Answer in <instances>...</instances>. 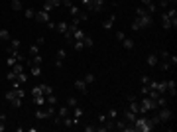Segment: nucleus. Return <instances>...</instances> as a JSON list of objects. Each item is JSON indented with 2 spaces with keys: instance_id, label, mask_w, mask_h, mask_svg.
<instances>
[{
  "instance_id": "46",
  "label": "nucleus",
  "mask_w": 177,
  "mask_h": 132,
  "mask_svg": "<svg viewBox=\"0 0 177 132\" xmlns=\"http://www.w3.org/2000/svg\"><path fill=\"white\" fill-rule=\"evenodd\" d=\"M47 2H49V4H51V6H53V8H57V6H59V4H61V2H63V0H47Z\"/></svg>"
},
{
  "instance_id": "16",
  "label": "nucleus",
  "mask_w": 177,
  "mask_h": 132,
  "mask_svg": "<svg viewBox=\"0 0 177 132\" xmlns=\"http://www.w3.org/2000/svg\"><path fill=\"white\" fill-rule=\"evenodd\" d=\"M40 87H41V93H43V97H47V95H51V93H53V87H51V85H45V83H41Z\"/></svg>"
},
{
  "instance_id": "39",
  "label": "nucleus",
  "mask_w": 177,
  "mask_h": 132,
  "mask_svg": "<svg viewBox=\"0 0 177 132\" xmlns=\"http://www.w3.org/2000/svg\"><path fill=\"white\" fill-rule=\"evenodd\" d=\"M20 47V40H10V49H18Z\"/></svg>"
},
{
  "instance_id": "14",
  "label": "nucleus",
  "mask_w": 177,
  "mask_h": 132,
  "mask_svg": "<svg viewBox=\"0 0 177 132\" xmlns=\"http://www.w3.org/2000/svg\"><path fill=\"white\" fill-rule=\"evenodd\" d=\"M114 20H116L114 16H108V18H106V20H104V22H102V28H104V30H110V28L114 26Z\"/></svg>"
},
{
  "instance_id": "32",
  "label": "nucleus",
  "mask_w": 177,
  "mask_h": 132,
  "mask_svg": "<svg viewBox=\"0 0 177 132\" xmlns=\"http://www.w3.org/2000/svg\"><path fill=\"white\" fill-rule=\"evenodd\" d=\"M67 106H69V109H75V106H77V99L69 97V99H67Z\"/></svg>"
},
{
  "instance_id": "7",
  "label": "nucleus",
  "mask_w": 177,
  "mask_h": 132,
  "mask_svg": "<svg viewBox=\"0 0 177 132\" xmlns=\"http://www.w3.org/2000/svg\"><path fill=\"white\" fill-rule=\"evenodd\" d=\"M33 20H37L40 24H47L49 22V12H45V10L36 12V18H33Z\"/></svg>"
},
{
  "instance_id": "49",
  "label": "nucleus",
  "mask_w": 177,
  "mask_h": 132,
  "mask_svg": "<svg viewBox=\"0 0 177 132\" xmlns=\"http://www.w3.org/2000/svg\"><path fill=\"white\" fill-rule=\"evenodd\" d=\"M124 38H126V36H124V32H116V40H118V42H122Z\"/></svg>"
},
{
  "instance_id": "51",
  "label": "nucleus",
  "mask_w": 177,
  "mask_h": 132,
  "mask_svg": "<svg viewBox=\"0 0 177 132\" xmlns=\"http://www.w3.org/2000/svg\"><path fill=\"white\" fill-rule=\"evenodd\" d=\"M53 122H55V124L59 126V124H61V122H63V118H61V116H59V114H57V116H55V118H53Z\"/></svg>"
},
{
  "instance_id": "57",
  "label": "nucleus",
  "mask_w": 177,
  "mask_h": 132,
  "mask_svg": "<svg viewBox=\"0 0 177 132\" xmlns=\"http://www.w3.org/2000/svg\"><path fill=\"white\" fill-rule=\"evenodd\" d=\"M150 2H151V0H142V4H144V6H148Z\"/></svg>"
},
{
  "instance_id": "29",
  "label": "nucleus",
  "mask_w": 177,
  "mask_h": 132,
  "mask_svg": "<svg viewBox=\"0 0 177 132\" xmlns=\"http://www.w3.org/2000/svg\"><path fill=\"white\" fill-rule=\"evenodd\" d=\"M73 38H75V40H83V38H85V32H83V30H79V28H77V30L73 32Z\"/></svg>"
},
{
  "instance_id": "31",
  "label": "nucleus",
  "mask_w": 177,
  "mask_h": 132,
  "mask_svg": "<svg viewBox=\"0 0 177 132\" xmlns=\"http://www.w3.org/2000/svg\"><path fill=\"white\" fill-rule=\"evenodd\" d=\"M73 47L77 49V51H81V49H85V45H83V40H75V42H73Z\"/></svg>"
},
{
  "instance_id": "9",
  "label": "nucleus",
  "mask_w": 177,
  "mask_h": 132,
  "mask_svg": "<svg viewBox=\"0 0 177 132\" xmlns=\"http://www.w3.org/2000/svg\"><path fill=\"white\" fill-rule=\"evenodd\" d=\"M158 63H159L158 53H150V55H148V65H150V67H155Z\"/></svg>"
},
{
  "instance_id": "4",
  "label": "nucleus",
  "mask_w": 177,
  "mask_h": 132,
  "mask_svg": "<svg viewBox=\"0 0 177 132\" xmlns=\"http://www.w3.org/2000/svg\"><path fill=\"white\" fill-rule=\"evenodd\" d=\"M53 113H55V106H49V109H40V110L36 113V118L43 120V118H49Z\"/></svg>"
},
{
  "instance_id": "55",
  "label": "nucleus",
  "mask_w": 177,
  "mask_h": 132,
  "mask_svg": "<svg viewBox=\"0 0 177 132\" xmlns=\"http://www.w3.org/2000/svg\"><path fill=\"white\" fill-rule=\"evenodd\" d=\"M159 6H161V8H167L169 4H167V0H159Z\"/></svg>"
},
{
  "instance_id": "48",
  "label": "nucleus",
  "mask_w": 177,
  "mask_h": 132,
  "mask_svg": "<svg viewBox=\"0 0 177 132\" xmlns=\"http://www.w3.org/2000/svg\"><path fill=\"white\" fill-rule=\"evenodd\" d=\"M151 81V77H148V75H142V85H148Z\"/></svg>"
},
{
  "instance_id": "12",
  "label": "nucleus",
  "mask_w": 177,
  "mask_h": 132,
  "mask_svg": "<svg viewBox=\"0 0 177 132\" xmlns=\"http://www.w3.org/2000/svg\"><path fill=\"white\" fill-rule=\"evenodd\" d=\"M155 91H158V95H165V91H167L165 81H158V83H155Z\"/></svg>"
},
{
  "instance_id": "24",
  "label": "nucleus",
  "mask_w": 177,
  "mask_h": 132,
  "mask_svg": "<svg viewBox=\"0 0 177 132\" xmlns=\"http://www.w3.org/2000/svg\"><path fill=\"white\" fill-rule=\"evenodd\" d=\"M16 81H20V83H26V81H28V73L26 71H22V73H20V75H16Z\"/></svg>"
},
{
  "instance_id": "26",
  "label": "nucleus",
  "mask_w": 177,
  "mask_h": 132,
  "mask_svg": "<svg viewBox=\"0 0 177 132\" xmlns=\"http://www.w3.org/2000/svg\"><path fill=\"white\" fill-rule=\"evenodd\" d=\"M0 40H4V42H10V32H8V30H0Z\"/></svg>"
},
{
  "instance_id": "42",
  "label": "nucleus",
  "mask_w": 177,
  "mask_h": 132,
  "mask_svg": "<svg viewBox=\"0 0 177 132\" xmlns=\"http://www.w3.org/2000/svg\"><path fill=\"white\" fill-rule=\"evenodd\" d=\"M41 10H45V12H51V10H53V6L47 2V0H45V4H43V8H41Z\"/></svg>"
},
{
  "instance_id": "20",
  "label": "nucleus",
  "mask_w": 177,
  "mask_h": 132,
  "mask_svg": "<svg viewBox=\"0 0 177 132\" xmlns=\"http://www.w3.org/2000/svg\"><path fill=\"white\" fill-rule=\"evenodd\" d=\"M22 101H24V99H20V97H14V99L10 101V105L14 106V109H20V106H22Z\"/></svg>"
},
{
  "instance_id": "27",
  "label": "nucleus",
  "mask_w": 177,
  "mask_h": 132,
  "mask_svg": "<svg viewBox=\"0 0 177 132\" xmlns=\"http://www.w3.org/2000/svg\"><path fill=\"white\" fill-rule=\"evenodd\" d=\"M33 102H36L37 106H41L45 102V97H43V95H37V97H33Z\"/></svg>"
},
{
  "instance_id": "18",
  "label": "nucleus",
  "mask_w": 177,
  "mask_h": 132,
  "mask_svg": "<svg viewBox=\"0 0 177 132\" xmlns=\"http://www.w3.org/2000/svg\"><path fill=\"white\" fill-rule=\"evenodd\" d=\"M155 10H158V4H155L154 0H151V2L146 6V12H148V14H155Z\"/></svg>"
},
{
  "instance_id": "53",
  "label": "nucleus",
  "mask_w": 177,
  "mask_h": 132,
  "mask_svg": "<svg viewBox=\"0 0 177 132\" xmlns=\"http://www.w3.org/2000/svg\"><path fill=\"white\" fill-rule=\"evenodd\" d=\"M91 2H92V0H81V4H83L85 8H88V6H91Z\"/></svg>"
},
{
  "instance_id": "54",
  "label": "nucleus",
  "mask_w": 177,
  "mask_h": 132,
  "mask_svg": "<svg viewBox=\"0 0 177 132\" xmlns=\"http://www.w3.org/2000/svg\"><path fill=\"white\" fill-rule=\"evenodd\" d=\"M63 4H65L67 8H71V6H73V0H63Z\"/></svg>"
},
{
  "instance_id": "10",
  "label": "nucleus",
  "mask_w": 177,
  "mask_h": 132,
  "mask_svg": "<svg viewBox=\"0 0 177 132\" xmlns=\"http://www.w3.org/2000/svg\"><path fill=\"white\" fill-rule=\"evenodd\" d=\"M136 116H138V114H136V113H132V110H126V113H124V120L128 122V124H134Z\"/></svg>"
},
{
  "instance_id": "19",
  "label": "nucleus",
  "mask_w": 177,
  "mask_h": 132,
  "mask_svg": "<svg viewBox=\"0 0 177 132\" xmlns=\"http://www.w3.org/2000/svg\"><path fill=\"white\" fill-rule=\"evenodd\" d=\"M122 45H124L126 49H132L134 47V40L132 38H124V40H122Z\"/></svg>"
},
{
  "instance_id": "44",
  "label": "nucleus",
  "mask_w": 177,
  "mask_h": 132,
  "mask_svg": "<svg viewBox=\"0 0 177 132\" xmlns=\"http://www.w3.org/2000/svg\"><path fill=\"white\" fill-rule=\"evenodd\" d=\"M6 79H8V81H10V83H12V81H14V79H16V75H14V71H12V69H10V71H8V75H6Z\"/></svg>"
},
{
  "instance_id": "17",
  "label": "nucleus",
  "mask_w": 177,
  "mask_h": 132,
  "mask_svg": "<svg viewBox=\"0 0 177 132\" xmlns=\"http://www.w3.org/2000/svg\"><path fill=\"white\" fill-rule=\"evenodd\" d=\"M69 113H71V109H69V106H61V109H57V114H59L61 118L69 116Z\"/></svg>"
},
{
  "instance_id": "3",
  "label": "nucleus",
  "mask_w": 177,
  "mask_h": 132,
  "mask_svg": "<svg viewBox=\"0 0 177 132\" xmlns=\"http://www.w3.org/2000/svg\"><path fill=\"white\" fill-rule=\"evenodd\" d=\"M171 116H173V113H171L167 106H163L161 110H158V118L161 120V124H163V122H169V120H171Z\"/></svg>"
},
{
  "instance_id": "41",
  "label": "nucleus",
  "mask_w": 177,
  "mask_h": 132,
  "mask_svg": "<svg viewBox=\"0 0 177 132\" xmlns=\"http://www.w3.org/2000/svg\"><path fill=\"white\" fill-rule=\"evenodd\" d=\"M32 95H33V97H37V95H43V93H41V87H40V85L32 89Z\"/></svg>"
},
{
  "instance_id": "56",
  "label": "nucleus",
  "mask_w": 177,
  "mask_h": 132,
  "mask_svg": "<svg viewBox=\"0 0 177 132\" xmlns=\"http://www.w3.org/2000/svg\"><path fill=\"white\" fill-rule=\"evenodd\" d=\"M6 130V124H4V120H0V132H4Z\"/></svg>"
},
{
  "instance_id": "8",
  "label": "nucleus",
  "mask_w": 177,
  "mask_h": 132,
  "mask_svg": "<svg viewBox=\"0 0 177 132\" xmlns=\"http://www.w3.org/2000/svg\"><path fill=\"white\" fill-rule=\"evenodd\" d=\"M159 18H161V26L165 28V30L173 28V26H171V20H169V16H167V12H161V16H159Z\"/></svg>"
},
{
  "instance_id": "38",
  "label": "nucleus",
  "mask_w": 177,
  "mask_h": 132,
  "mask_svg": "<svg viewBox=\"0 0 177 132\" xmlns=\"http://www.w3.org/2000/svg\"><path fill=\"white\" fill-rule=\"evenodd\" d=\"M69 12H71V16H79V12H81V10H79V6H75V4H73V6L69 8Z\"/></svg>"
},
{
  "instance_id": "5",
  "label": "nucleus",
  "mask_w": 177,
  "mask_h": 132,
  "mask_svg": "<svg viewBox=\"0 0 177 132\" xmlns=\"http://www.w3.org/2000/svg\"><path fill=\"white\" fill-rule=\"evenodd\" d=\"M87 10H91V12H102L104 10V0H92L91 6H88Z\"/></svg>"
},
{
  "instance_id": "21",
  "label": "nucleus",
  "mask_w": 177,
  "mask_h": 132,
  "mask_svg": "<svg viewBox=\"0 0 177 132\" xmlns=\"http://www.w3.org/2000/svg\"><path fill=\"white\" fill-rule=\"evenodd\" d=\"M71 113H73V116H75V118H81V116H83V109H81L79 105L75 106V109H71Z\"/></svg>"
},
{
  "instance_id": "45",
  "label": "nucleus",
  "mask_w": 177,
  "mask_h": 132,
  "mask_svg": "<svg viewBox=\"0 0 177 132\" xmlns=\"http://www.w3.org/2000/svg\"><path fill=\"white\" fill-rule=\"evenodd\" d=\"M159 67H161V71H167V69H169L171 65L167 63V61H163V63H159Z\"/></svg>"
},
{
  "instance_id": "33",
  "label": "nucleus",
  "mask_w": 177,
  "mask_h": 132,
  "mask_svg": "<svg viewBox=\"0 0 177 132\" xmlns=\"http://www.w3.org/2000/svg\"><path fill=\"white\" fill-rule=\"evenodd\" d=\"M83 45H85V47H91V45H92V38H91V36L85 34V38H83Z\"/></svg>"
},
{
  "instance_id": "34",
  "label": "nucleus",
  "mask_w": 177,
  "mask_h": 132,
  "mask_svg": "<svg viewBox=\"0 0 177 132\" xmlns=\"http://www.w3.org/2000/svg\"><path fill=\"white\" fill-rule=\"evenodd\" d=\"M83 81H85V83H87V85H91V83H95V75H92V73H87V75H85V79H83Z\"/></svg>"
},
{
  "instance_id": "23",
  "label": "nucleus",
  "mask_w": 177,
  "mask_h": 132,
  "mask_svg": "<svg viewBox=\"0 0 177 132\" xmlns=\"http://www.w3.org/2000/svg\"><path fill=\"white\" fill-rule=\"evenodd\" d=\"M110 120H112V118H108V114H100V116H99V122H100V124H104V126H106ZM106 130H108V128H106Z\"/></svg>"
},
{
  "instance_id": "6",
  "label": "nucleus",
  "mask_w": 177,
  "mask_h": 132,
  "mask_svg": "<svg viewBox=\"0 0 177 132\" xmlns=\"http://www.w3.org/2000/svg\"><path fill=\"white\" fill-rule=\"evenodd\" d=\"M165 85H167L165 95H167V97H175V95H177V85H175V81L169 79V81H165Z\"/></svg>"
},
{
  "instance_id": "2",
  "label": "nucleus",
  "mask_w": 177,
  "mask_h": 132,
  "mask_svg": "<svg viewBox=\"0 0 177 132\" xmlns=\"http://www.w3.org/2000/svg\"><path fill=\"white\" fill-rule=\"evenodd\" d=\"M151 24H154V18H151V14H144V16H136L132 22V30H142V28H150Z\"/></svg>"
},
{
  "instance_id": "50",
  "label": "nucleus",
  "mask_w": 177,
  "mask_h": 132,
  "mask_svg": "<svg viewBox=\"0 0 177 132\" xmlns=\"http://www.w3.org/2000/svg\"><path fill=\"white\" fill-rule=\"evenodd\" d=\"M47 28H49V30H57V24H55V22H51V20H49V22H47Z\"/></svg>"
},
{
  "instance_id": "40",
  "label": "nucleus",
  "mask_w": 177,
  "mask_h": 132,
  "mask_svg": "<svg viewBox=\"0 0 177 132\" xmlns=\"http://www.w3.org/2000/svg\"><path fill=\"white\" fill-rule=\"evenodd\" d=\"M79 20H88V12L81 10V12H79Z\"/></svg>"
},
{
  "instance_id": "13",
  "label": "nucleus",
  "mask_w": 177,
  "mask_h": 132,
  "mask_svg": "<svg viewBox=\"0 0 177 132\" xmlns=\"http://www.w3.org/2000/svg\"><path fill=\"white\" fill-rule=\"evenodd\" d=\"M75 89H77V91H81V93H87V83H85V81H83V79H77V81H75Z\"/></svg>"
},
{
  "instance_id": "36",
  "label": "nucleus",
  "mask_w": 177,
  "mask_h": 132,
  "mask_svg": "<svg viewBox=\"0 0 177 132\" xmlns=\"http://www.w3.org/2000/svg\"><path fill=\"white\" fill-rule=\"evenodd\" d=\"M65 57H67V51H65V49H59V51H57V59H59V61H63Z\"/></svg>"
},
{
  "instance_id": "37",
  "label": "nucleus",
  "mask_w": 177,
  "mask_h": 132,
  "mask_svg": "<svg viewBox=\"0 0 177 132\" xmlns=\"http://www.w3.org/2000/svg\"><path fill=\"white\" fill-rule=\"evenodd\" d=\"M106 114H108V118H112V120H114V118L118 116V110H116V109H110V110H108Z\"/></svg>"
},
{
  "instance_id": "47",
  "label": "nucleus",
  "mask_w": 177,
  "mask_h": 132,
  "mask_svg": "<svg viewBox=\"0 0 177 132\" xmlns=\"http://www.w3.org/2000/svg\"><path fill=\"white\" fill-rule=\"evenodd\" d=\"M142 95H148L150 93V85H142V91H140Z\"/></svg>"
},
{
  "instance_id": "11",
  "label": "nucleus",
  "mask_w": 177,
  "mask_h": 132,
  "mask_svg": "<svg viewBox=\"0 0 177 132\" xmlns=\"http://www.w3.org/2000/svg\"><path fill=\"white\" fill-rule=\"evenodd\" d=\"M167 12V16H169V20H171V26H177V12H175V8H169V10H165Z\"/></svg>"
},
{
  "instance_id": "15",
  "label": "nucleus",
  "mask_w": 177,
  "mask_h": 132,
  "mask_svg": "<svg viewBox=\"0 0 177 132\" xmlns=\"http://www.w3.org/2000/svg\"><path fill=\"white\" fill-rule=\"evenodd\" d=\"M29 73L33 77H40L41 75V65H29Z\"/></svg>"
},
{
  "instance_id": "43",
  "label": "nucleus",
  "mask_w": 177,
  "mask_h": 132,
  "mask_svg": "<svg viewBox=\"0 0 177 132\" xmlns=\"http://www.w3.org/2000/svg\"><path fill=\"white\" fill-rule=\"evenodd\" d=\"M14 63H16V59H14V57H10V55H8V59H6V65H8V67H14Z\"/></svg>"
},
{
  "instance_id": "25",
  "label": "nucleus",
  "mask_w": 177,
  "mask_h": 132,
  "mask_svg": "<svg viewBox=\"0 0 177 132\" xmlns=\"http://www.w3.org/2000/svg\"><path fill=\"white\" fill-rule=\"evenodd\" d=\"M45 99H47V102H49V106H55L57 105V97H55V95H47V97H45Z\"/></svg>"
},
{
  "instance_id": "22",
  "label": "nucleus",
  "mask_w": 177,
  "mask_h": 132,
  "mask_svg": "<svg viewBox=\"0 0 177 132\" xmlns=\"http://www.w3.org/2000/svg\"><path fill=\"white\" fill-rule=\"evenodd\" d=\"M57 30L61 32V34H65V32L69 30V24H67V22H59V24H57Z\"/></svg>"
},
{
  "instance_id": "35",
  "label": "nucleus",
  "mask_w": 177,
  "mask_h": 132,
  "mask_svg": "<svg viewBox=\"0 0 177 132\" xmlns=\"http://www.w3.org/2000/svg\"><path fill=\"white\" fill-rule=\"evenodd\" d=\"M37 53H40V45H32V47H29V55H37Z\"/></svg>"
},
{
  "instance_id": "30",
  "label": "nucleus",
  "mask_w": 177,
  "mask_h": 132,
  "mask_svg": "<svg viewBox=\"0 0 177 132\" xmlns=\"http://www.w3.org/2000/svg\"><path fill=\"white\" fill-rule=\"evenodd\" d=\"M12 10H22V0H12Z\"/></svg>"
},
{
  "instance_id": "28",
  "label": "nucleus",
  "mask_w": 177,
  "mask_h": 132,
  "mask_svg": "<svg viewBox=\"0 0 177 132\" xmlns=\"http://www.w3.org/2000/svg\"><path fill=\"white\" fill-rule=\"evenodd\" d=\"M24 14H26V18H36V10H33V8H26V10H24Z\"/></svg>"
},
{
  "instance_id": "52",
  "label": "nucleus",
  "mask_w": 177,
  "mask_h": 132,
  "mask_svg": "<svg viewBox=\"0 0 177 132\" xmlns=\"http://www.w3.org/2000/svg\"><path fill=\"white\" fill-rule=\"evenodd\" d=\"M85 130H87V132H92V130H96V126H92V124H87V126H85Z\"/></svg>"
},
{
  "instance_id": "58",
  "label": "nucleus",
  "mask_w": 177,
  "mask_h": 132,
  "mask_svg": "<svg viewBox=\"0 0 177 132\" xmlns=\"http://www.w3.org/2000/svg\"><path fill=\"white\" fill-rule=\"evenodd\" d=\"M175 2L177 0H167V4H173V6H175Z\"/></svg>"
},
{
  "instance_id": "1",
  "label": "nucleus",
  "mask_w": 177,
  "mask_h": 132,
  "mask_svg": "<svg viewBox=\"0 0 177 132\" xmlns=\"http://www.w3.org/2000/svg\"><path fill=\"white\" fill-rule=\"evenodd\" d=\"M132 126H134V132H150L154 128V124H151V120L148 116H136Z\"/></svg>"
}]
</instances>
